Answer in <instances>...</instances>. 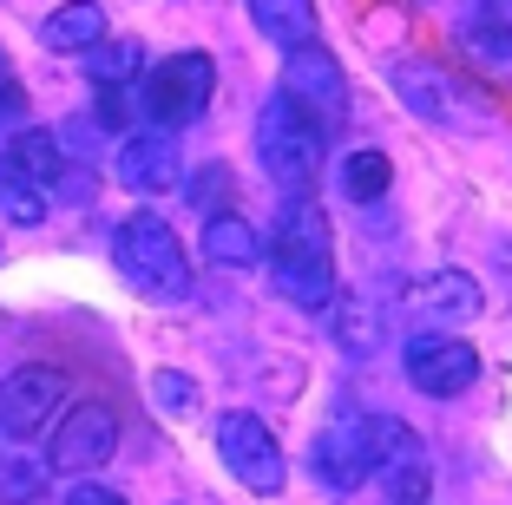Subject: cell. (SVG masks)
<instances>
[{
	"label": "cell",
	"mask_w": 512,
	"mask_h": 505,
	"mask_svg": "<svg viewBox=\"0 0 512 505\" xmlns=\"http://www.w3.org/2000/svg\"><path fill=\"white\" fill-rule=\"evenodd\" d=\"M270 276H276V289L309 315H322L335 302V237H329V217H322L309 197H289L283 217H276Z\"/></svg>",
	"instance_id": "6da1fadb"
},
{
	"label": "cell",
	"mask_w": 512,
	"mask_h": 505,
	"mask_svg": "<svg viewBox=\"0 0 512 505\" xmlns=\"http://www.w3.org/2000/svg\"><path fill=\"white\" fill-rule=\"evenodd\" d=\"M322 151H329V132L309 119V105L276 92V99L263 105V119H256V158H263L270 184L289 191V197H309L316 178H322Z\"/></svg>",
	"instance_id": "7a4b0ae2"
},
{
	"label": "cell",
	"mask_w": 512,
	"mask_h": 505,
	"mask_svg": "<svg viewBox=\"0 0 512 505\" xmlns=\"http://www.w3.org/2000/svg\"><path fill=\"white\" fill-rule=\"evenodd\" d=\"M112 263H119V276L151 302H184L191 296V263H184L178 230H171L165 217H151V210H138V217L119 223Z\"/></svg>",
	"instance_id": "3957f363"
},
{
	"label": "cell",
	"mask_w": 512,
	"mask_h": 505,
	"mask_svg": "<svg viewBox=\"0 0 512 505\" xmlns=\"http://www.w3.org/2000/svg\"><path fill=\"white\" fill-rule=\"evenodd\" d=\"M401 453H414V433L401 420H375V414L335 420L316 440V473H322V486L348 492V486H362L368 473H381L388 460H401Z\"/></svg>",
	"instance_id": "277c9868"
},
{
	"label": "cell",
	"mask_w": 512,
	"mask_h": 505,
	"mask_svg": "<svg viewBox=\"0 0 512 505\" xmlns=\"http://www.w3.org/2000/svg\"><path fill=\"white\" fill-rule=\"evenodd\" d=\"M388 86L401 92V105L427 125H447V132H486V125H493L480 92H473L467 79H453L447 66H434V60H394Z\"/></svg>",
	"instance_id": "5b68a950"
},
{
	"label": "cell",
	"mask_w": 512,
	"mask_h": 505,
	"mask_svg": "<svg viewBox=\"0 0 512 505\" xmlns=\"http://www.w3.org/2000/svg\"><path fill=\"white\" fill-rule=\"evenodd\" d=\"M211 86H217V66L211 53H171L145 73L138 86V105H145V119L158 132H178V125L204 119V105H211Z\"/></svg>",
	"instance_id": "8992f818"
},
{
	"label": "cell",
	"mask_w": 512,
	"mask_h": 505,
	"mask_svg": "<svg viewBox=\"0 0 512 505\" xmlns=\"http://www.w3.org/2000/svg\"><path fill=\"white\" fill-rule=\"evenodd\" d=\"M283 92L296 105H309V119L322 125V132H335V125L348 119V79H342V60H335L329 46L302 40L283 53Z\"/></svg>",
	"instance_id": "52a82bcc"
},
{
	"label": "cell",
	"mask_w": 512,
	"mask_h": 505,
	"mask_svg": "<svg viewBox=\"0 0 512 505\" xmlns=\"http://www.w3.org/2000/svg\"><path fill=\"white\" fill-rule=\"evenodd\" d=\"M217 453H224V466L237 473V486H250L256 499H276V492H283V446H276V433L256 414L217 420Z\"/></svg>",
	"instance_id": "ba28073f"
},
{
	"label": "cell",
	"mask_w": 512,
	"mask_h": 505,
	"mask_svg": "<svg viewBox=\"0 0 512 505\" xmlns=\"http://www.w3.org/2000/svg\"><path fill=\"white\" fill-rule=\"evenodd\" d=\"M480 381V348L460 342V335H421V342H407V387L427 394V401H453V394H467Z\"/></svg>",
	"instance_id": "9c48e42d"
},
{
	"label": "cell",
	"mask_w": 512,
	"mask_h": 505,
	"mask_svg": "<svg viewBox=\"0 0 512 505\" xmlns=\"http://www.w3.org/2000/svg\"><path fill=\"white\" fill-rule=\"evenodd\" d=\"M60 407H66L60 368H14L0 381V433L7 440H33L46 420H60Z\"/></svg>",
	"instance_id": "30bf717a"
},
{
	"label": "cell",
	"mask_w": 512,
	"mask_h": 505,
	"mask_svg": "<svg viewBox=\"0 0 512 505\" xmlns=\"http://www.w3.org/2000/svg\"><path fill=\"white\" fill-rule=\"evenodd\" d=\"M119 446V414L106 401H79L53 427V473H99Z\"/></svg>",
	"instance_id": "8fae6325"
},
{
	"label": "cell",
	"mask_w": 512,
	"mask_h": 505,
	"mask_svg": "<svg viewBox=\"0 0 512 505\" xmlns=\"http://www.w3.org/2000/svg\"><path fill=\"white\" fill-rule=\"evenodd\" d=\"M407 322H421V328H460L480 315V283H473L467 269H427V276H414L401 296Z\"/></svg>",
	"instance_id": "7c38bea8"
},
{
	"label": "cell",
	"mask_w": 512,
	"mask_h": 505,
	"mask_svg": "<svg viewBox=\"0 0 512 505\" xmlns=\"http://www.w3.org/2000/svg\"><path fill=\"white\" fill-rule=\"evenodd\" d=\"M112 171H119V184L138 191V197H158V191H171V184L184 178L178 145H171L165 132H132L119 145V158H112Z\"/></svg>",
	"instance_id": "4fadbf2b"
},
{
	"label": "cell",
	"mask_w": 512,
	"mask_h": 505,
	"mask_svg": "<svg viewBox=\"0 0 512 505\" xmlns=\"http://www.w3.org/2000/svg\"><path fill=\"white\" fill-rule=\"evenodd\" d=\"M250 20L256 33L270 46H302V40H316V0H250Z\"/></svg>",
	"instance_id": "5bb4252c"
},
{
	"label": "cell",
	"mask_w": 512,
	"mask_h": 505,
	"mask_svg": "<svg viewBox=\"0 0 512 505\" xmlns=\"http://www.w3.org/2000/svg\"><path fill=\"white\" fill-rule=\"evenodd\" d=\"M204 256H211L217 269H250V263H263V243H256L250 217H237V210H217V217L204 223Z\"/></svg>",
	"instance_id": "9a60e30c"
},
{
	"label": "cell",
	"mask_w": 512,
	"mask_h": 505,
	"mask_svg": "<svg viewBox=\"0 0 512 505\" xmlns=\"http://www.w3.org/2000/svg\"><path fill=\"white\" fill-rule=\"evenodd\" d=\"M40 40L53 46V53H86V46H99V40H106V14H99L92 0H66L60 14H46Z\"/></svg>",
	"instance_id": "2e32d148"
},
{
	"label": "cell",
	"mask_w": 512,
	"mask_h": 505,
	"mask_svg": "<svg viewBox=\"0 0 512 505\" xmlns=\"http://www.w3.org/2000/svg\"><path fill=\"white\" fill-rule=\"evenodd\" d=\"M0 158L14 164V171L33 184V191H46V184H60V171H66V151H60V138H53V132H20L14 145L0 151Z\"/></svg>",
	"instance_id": "e0dca14e"
},
{
	"label": "cell",
	"mask_w": 512,
	"mask_h": 505,
	"mask_svg": "<svg viewBox=\"0 0 512 505\" xmlns=\"http://www.w3.org/2000/svg\"><path fill=\"white\" fill-rule=\"evenodd\" d=\"M388 184H394V158L388 151H348L342 158V191L355 197V204H375Z\"/></svg>",
	"instance_id": "ac0fdd59"
},
{
	"label": "cell",
	"mask_w": 512,
	"mask_h": 505,
	"mask_svg": "<svg viewBox=\"0 0 512 505\" xmlns=\"http://www.w3.org/2000/svg\"><path fill=\"white\" fill-rule=\"evenodd\" d=\"M86 66L99 86H125L138 73V40H112V46H86Z\"/></svg>",
	"instance_id": "d6986e66"
},
{
	"label": "cell",
	"mask_w": 512,
	"mask_h": 505,
	"mask_svg": "<svg viewBox=\"0 0 512 505\" xmlns=\"http://www.w3.org/2000/svg\"><path fill=\"white\" fill-rule=\"evenodd\" d=\"M0 204H7V217H14V223H40L46 217V191H33L7 158H0Z\"/></svg>",
	"instance_id": "ffe728a7"
},
{
	"label": "cell",
	"mask_w": 512,
	"mask_h": 505,
	"mask_svg": "<svg viewBox=\"0 0 512 505\" xmlns=\"http://www.w3.org/2000/svg\"><path fill=\"white\" fill-rule=\"evenodd\" d=\"M335 335H342L355 355H368V348H375V315H368L362 302H342V322H335Z\"/></svg>",
	"instance_id": "44dd1931"
},
{
	"label": "cell",
	"mask_w": 512,
	"mask_h": 505,
	"mask_svg": "<svg viewBox=\"0 0 512 505\" xmlns=\"http://www.w3.org/2000/svg\"><path fill=\"white\" fill-rule=\"evenodd\" d=\"M0 499H40V473L27 460H0Z\"/></svg>",
	"instance_id": "7402d4cb"
},
{
	"label": "cell",
	"mask_w": 512,
	"mask_h": 505,
	"mask_svg": "<svg viewBox=\"0 0 512 505\" xmlns=\"http://www.w3.org/2000/svg\"><path fill=\"white\" fill-rule=\"evenodd\" d=\"M151 394H158L165 407H191V401H197V387L178 381V374H158V381H151Z\"/></svg>",
	"instance_id": "603a6c76"
},
{
	"label": "cell",
	"mask_w": 512,
	"mask_h": 505,
	"mask_svg": "<svg viewBox=\"0 0 512 505\" xmlns=\"http://www.w3.org/2000/svg\"><path fill=\"white\" fill-rule=\"evenodd\" d=\"M27 112V92L14 86V73H7V60H0V119H20Z\"/></svg>",
	"instance_id": "cb8c5ba5"
},
{
	"label": "cell",
	"mask_w": 512,
	"mask_h": 505,
	"mask_svg": "<svg viewBox=\"0 0 512 505\" xmlns=\"http://www.w3.org/2000/svg\"><path fill=\"white\" fill-rule=\"evenodd\" d=\"M480 27H486V33H499V40H512V0H486Z\"/></svg>",
	"instance_id": "d4e9b609"
},
{
	"label": "cell",
	"mask_w": 512,
	"mask_h": 505,
	"mask_svg": "<svg viewBox=\"0 0 512 505\" xmlns=\"http://www.w3.org/2000/svg\"><path fill=\"white\" fill-rule=\"evenodd\" d=\"M66 505H125V499H119L112 486H92V479H86V486H73V492H66Z\"/></svg>",
	"instance_id": "484cf974"
}]
</instances>
